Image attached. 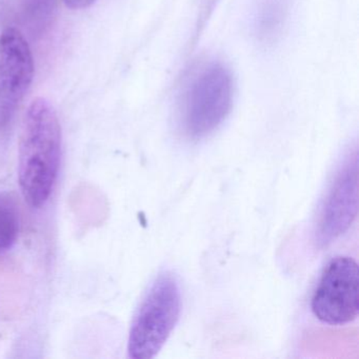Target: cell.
Instances as JSON below:
<instances>
[{"label":"cell","instance_id":"9c48e42d","mask_svg":"<svg viewBox=\"0 0 359 359\" xmlns=\"http://www.w3.org/2000/svg\"><path fill=\"white\" fill-rule=\"evenodd\" d=\"M96 0H62V3L71 10H83L91 7Z\"/></svg>","mask_w":359,"mask_h":359},{"label":"cell","instance_id":"8992f818","mask_svg":"<svg viewBox=\"0 0 359 359\" xmlns=\"http://www.w3.org/2000/svg\"><path fill=\"white\" fill-rule=\"evenodd\" d=\"M358 211V157L350 154L331 182L321 205L316 228L320 247L341 236L352 226Z\"/></svg>","mask_w":359,"mask_h":359},{"label":"cell","instance_id":"6da1fadb","mask_svg":"<svg viewBox=\"0 0 359 359\" xmlns=\"http://www.w3.org/2000/svg\"><path fill=\"white\" fill-rule=\"evenodd\" d=\"M62 133L46 98L33 100L25 113L18 144V182L25 201L35 209L49 201L60 173Z\"/></svg>","mask_w":359,"mask_h":359},{"label":"cell","instance_id":"7a4b0ae2","mask_svg":"<svg viewBox=\"0 0 359 359\" xmlns=\"http://www.w3.org/2000/svg\"><path fill=\"white\" fill-rule=\"evenodd\" d=\"M233 104V79L220 62L197 67L187 77L178 97V121L184 135L201 140L215 131Z\"/></svg>","mask_w":359,"mask_h":359},{"label":"cell","instance_id":"277c9868","mask_svg":"<svg viewBox=\"0 0 359 359\" xmlns=\"http://www.w3.org/2000/svg\"><path fill=\"white\" fill-rule=\"evenodd\" d=\"M358 264L350 256H336L325 266L311 299V310L321 323L342 325L358 315Z\"/></svg>","mask_w":359,"mask_h":359},{"label":"cell","instance_id":"5b68a950","mask_svg":"<svg viewBox=\"0 0 359 359\" xmlns=\"http://www.w3.org/2000/svg\"><path fill=\"white\" fill-rule=\"evenodd\" d=\"M34 72L28 41L18 29L8 27L0 34V135L11 127Z\"/></svg>","mask_w":359,"mask_h":359},{"label":"cell","instance_id":"52a82bcc","mask_svg":"<svg viewBox=\"0 0 359 359\" xmlns=\"http://www.w3.org/2000/svg\"><path fill=\"white\" fill-rule=\"evenodd\" d=\"M287 13V0H259L254 18L256 36L264 43L276 39Z\"/></svg>","mask_w":359,"mask_h":359},{"label":"cell","instance_id":"3957f363","mask_svg":"<svg viewBox=\"0 0 359 359\" xmlns=\"http://www.w3.org/2000/svg\"><path fill=\"white\" fill-rule=\"evenodd\" d=\"M182 312V292L175 274L163 271L144 295L130 330V358L150 359L163 348Z\"/></svg>","mask_w":359,"mask_h":359},{"label":"cell","instance_id":"ba28073f","mask_svg":"<svg viewBox=\"0 0 359 359\" xmlns=\"http://www.w3.org/2000/svg\"><path fill=\"white\" fill-rule=\"evenodd\" d=\"M20 215L15 197L0 192V254L9 251L18 243Z\"/></svg>","mask_w":359,"mask_h":359}]
</instances>
